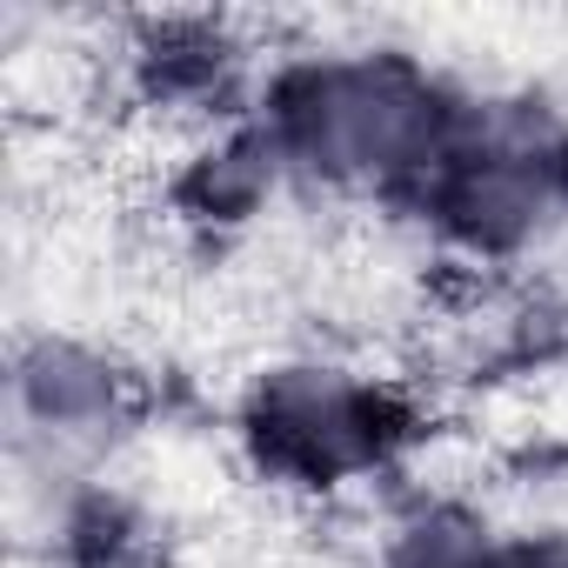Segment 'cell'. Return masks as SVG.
Segmentation results:
<instances>
[{
  "mask_svg": "<svg viewBox=\"0 0 568 568\" xmlns=\"http://www.w3.org/2000/svg\"><path fill=\"white\" fill-rule=\"evenodd\" d=\"M462 94L395 48H348L281 68L267 88V148L322 187L348 194H422L455 141Z\"/></svg>",
  "mask_w": 568,
  "mask_h": 568,
  "instance_id": "cell-1",
  "label": "cell"
},
{
  "mask_svg": "<svg viewBox=\"0 0 568 568\" xmlns=\"http://www.w3.org/2000/svg\"><path fill=\"white\" fill-rule=\"evenodd\" d=\"M415 207L475 254H508L548 234L568 207V128L528 101H468Z\"/></svg>",
  "mask_w": 568,
  "mask_h": 568,
  "instance_id": "cell-2",
  "label": "cell"
},
{
  "mask_svg": "<svg viewBox=\"0 0 568 568\" xmlns=\"http://www.w3.org/2000/svg\"><path fill=\"white\" fill-rule=\"evenodd\" d=\"M415 415L408 402L342 362L267 368L241 408V448L281 488H348L395 462Z\"/></svg>",
  "mask_w": 568,
  "mask_h": 568,
  "instance_id": "cell-3",
  "label": "cell"
},
{
  "mask_svg": "<svg viewBox=\"0 0 568 568\" xmlns=\"http://www.w3.org/2000/svg\"><path fill=\"white\" fill-rule=\"evenodd\" d=\"M134 415V382L81 342H41L14 368V435L41 442L48 462L101 455Z\"/></svg>",
  "mask_w": 568,
  "mask_h": 568,
  "instance_id": "cell-4",
  "label": "cell"
},
{
  "mask_svg": "<svg viewBox=\"0 0 568 568\" xmlns=\"http://www.w3.org/2000/svg\"><path fill=\"white\" fill-rule=\"evenodd\" d=\"M501 561H508V548L488 535V521H475L462 508H428L382 555V568H501Z\"/></svg>",
  "mask_w": 568,
  "mask_h": 568,
  "instance_id": "cell-5",
  "label": "cell"
},
{
  "mask_svg": "<svg viewBox=\"0 0 568 568\" xmlns=\"http://www.w3.org/2000/svg\"><path fill=\"white\" fill-rule=\"evenodd\" d=\"M501 568H568V535H541V541H521L508 548Z\"/></svg>",
  "mask_w": 568,
  "mask_h": 568,
  "instance_id": "cell-6",
  "label": "cell"
}]
</instances>
